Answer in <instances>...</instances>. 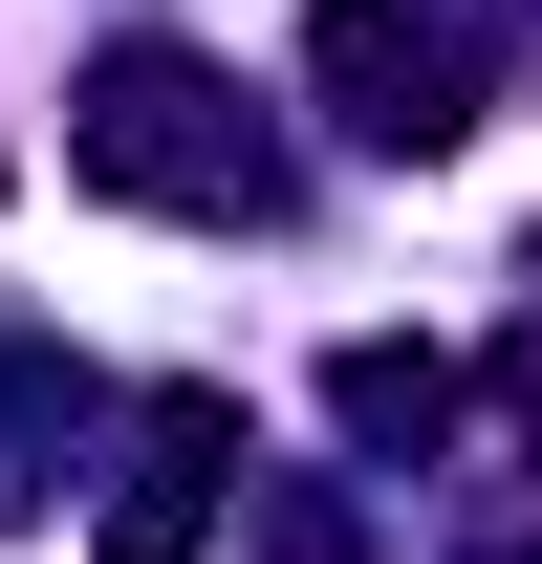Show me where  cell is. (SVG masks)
<instances>
[{"instance_id": "obj_1", "label": "cell", "mask_w": 542, "mask_h": 564, "mask_svg": "<svg viewBox=\"0 0 542 564\" xmlns=\"http://www.w3.org/2000/svg\"><path fill=\"white\" fill-rule=\"evenodd\" d=\"M66 152L109 174V196H152V217H261V196H282V152L239 131V87L174 66V44H131V66L87 87V131H66Z\"/></svg>"}, {"instance_id": "obj_2", "label": "cell", "mask_w": 542, "mask_h": 564, "mask_svg": "<svg viewBox=\"0 0 542 564\" xmlns=\"http://www.w3.org/2000/svg\"><path fill=\"white\" fill-rule=\"evenodd\" d=\"M304 66L347 87V131H369V152H456V131H477V44L434 22V0H326Z\"/></svg>"}, {"instance_id": "obj_3", "label": "cell", "mask_w": 542, "mask_h": 564, "mask_svg": "<svg viewBox=\"0 0 542 564\" xmlns=\"http://www.w3.org/2000/svg\"><path fill=\"white\" fill-rule=\"evenodd\" d=\"M217 478H239V456H217V413H152V456L109 478V521H87V543H109V564H196V543H217Z\"/></svg>"}, {"instance_id": "obj_4", "label": "cell", "mask_w": 542, "mask_h": 564, "mask_svg": "<svg viewBox=\"0 0 542 564\" xmlns=\"http://www.w3.org/2000/svg\"><path fill=\"white\" fill-rule=\"evenodd\" d=\"M326 391H347V434H456V369L434 348H347Z\"/></svg>"}]
</instances>
